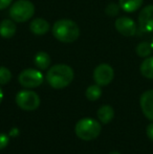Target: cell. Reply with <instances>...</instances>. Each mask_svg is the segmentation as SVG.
<instances>
[{
	"mask_svg": "<svg viewBox=\"0 0 153 154\" xmlns=\"http://www.w3.org/2000/svg\"><path fill=\"white\" fill-rule=\"evenodd\" d=\"M75 78L74 69L66 64H57L49 68L46 81L55 89H63L72 84Z\"/></svg>",
	"mask_w": 153,
	"mask_h": 154,
	"instance_id": "6da1fadb",
	"label": "cell"
},
{
	"mask_svg": "<svg viewBox=\"0 0 153 154\" xmlns=\"http://www.w3.org/2000/svg\"><path fill=\"white\" fill-rule=\"evenodd\" d=\"M53 35L58 41L72 43L79 38L80 29L75 21L69 19H60L53 25Z\"/></svg>",
	"mask_w": 153,
	"mask_h": 154,
	"instance_id": "7a4b0ae2",
	"label": "cell"
},
{
	"mask_svg": "<svg viewBox=\"0 0 153 154\" xmlns=\"http://www.w3.org/2000/svg\"><path fill=\"white\" fill-rule=\"evenodd\" d=\"M101 124L91 118H84L75 126V132L79 138L83 140H92L101 133Z\"/></svg>",
	"mask_w": 153,
	"mask_h": 154,
	"instance_id": "3957f363",
	"label": "cell"
},
{
	"mask_svg": "<svg viewBox=\"0 0 153 154\" xmlns=\"http://www.w3.org/2000/svg\"><path fill=\"white\" fill-rule=\"evenodd\" d=\"M35 14V5L29 0H17L10 8V17L15 22H26Z\"/></svg>",
	"mask_w": 153,
	"mask_h": 154,
	"instance_id": "277c9868",
	"label": "cell"
},
{
	"mask_svg": "<svg viewBox=\"0 0 153 154\" xmlns=\"http://www.w3.org/2000/svg\"><path fill=\"white\" fill-rule=\"evenodd\" d=\"M16 104L19 108L25 111H33L40 106V97L33 90H21L16 94L15 97Z\"/></svg>",
	"mask_w": 153,
	"mask_h": 154,
	"instance_id": "5b68a950",
	"label": "cell"
},
{
	"mask_svg": "<svg viewBox=\"0 0 153 154\" xmlns=\"http://www.w3.org/2000/svg\"><path fill=\"white\" fill-rule=\"evenodd\" d=\"M43 75L40 70L34 68H26L20 72L18 81L24 88H36L43 83Z\"/></svg>",
	"mask_w": 153,
	"mask_h": 154,
	"instance_id": "8992f818",
	"label": "cell"
},
{
	"mask_svg": "<svg viewBox=\"0 0 153 154\" xmlns=\"http://www.w3.org/2000/svg\"><path fill=\"white\" fill-rule=\"evenodd\" d=\"M115 78V70L109 64L103 63L94 68L93 80L100 86H107L112 82Z\"/></svg>",
	"mask_w": 153,
	"mask_h": 154,
	"instance_id": "52a82bcc",
	"label": "cell"
},
{
	"mask_svg": "<svg viewBox=\"0 0 153 154\" xmlns=\"http://www.w3.org/2000/svg\"><path fill=\"white\" fill-rule=\"evenodd\" d=\"M115 29L125 37H132L136 34V24L129 17H121L115 22Z\"/></svg>",
	"mask_w": 153,
	"mask_h": 154,
	"instance_id": "ba28073f",
	"label": "cell"
},
{
	"mask_svg": "<svg viewBox=\"0 0 153 154\" xmlns=\"http://www.w3.org/2000/svg\"><path fill=\"white\" fill-rule=\"evenodd\" d=\"M139 29L145 32H153V5H147L139 14Z\"/></svg>",
	"mask_w": 153,
	"mask_h": 154,
	"instance_id": "9c48e42d",
	"label": "cell"
},
{
	"mask_svg": "<svg viewBox=\"0 0 153 154\" xmlns=\"http://www.w3.org/2000/svg\"><path fill=\"white\" fill-rule=\"evenodd\" d=\"M139 105L144 116L153 122V89L147 90L141 95Z\"/></svg>",
	"mask_w": 153,
	"mask_h": 154,
	"instance_id": "30bf717a",
	"label": "cell"
},
{
	"mask_svg": "<svg viewBox=\"0 0 153 154\" xmlns=\"http://www.w3.org/2000/svg\"><path fill=\"white\" fill-rule=\"evenodd\" d=\"M50 29L49 22L43 18H36L29 24V29L36 36H43L47 34V32Z\"/></svg>",
	"mask_w": 153,
	"mask_h": 154,
	"instance_id": "8fae6325",
	"label": "cell"
},
{
	"mask_svg": "<svg viewBox=\"0 0 153 154\" xmlns=\"http://www.w3.org/2000/svg\"><path fill=\"white\" fill-rule=\"evenodd\" d=\"M17 27L15 24V21L11 20V19H4L0 22V36L2 38L10 39L12 37H14V35L16 34Z\"/></svg>",
	"mask_w": 153,
	"mask_h": 154,
	"instance_id": "7c38bea8",
	"label": "cell"
},
{
	"mask_svg": "<svg viewBox=\"0 0 153 154\" xmlns=\"http://www.w3.org/2000/svg\"><path fill=\"white\" fill-rule=\"evenodd\" d=\"M98 118L102 124H108L115 118V110L110 105H103L98 109Z\"/></svg>",
	"mask_w": 153,
	"mask_h": 154,
	"instance_id": "4fadbf2b",
	"label": "cell"
},
{
	"mask_svg": "<svg viewBox=\"0 0 153 154\" xmlns=\"http://www.w3.org/2000/svg\"><path fill=\"white\" fill-rule=\"evenodd\" d=\"M34 63L37 66V68L41 69V70H45L50 65V57L45 51H39L34 58Z\"/></svg>",
	"mask_w": 153,
	"mask_h": 154,
	"instance_id": "5bb4252c",
	"label": "cell"
},
{
	"mask_svg": "<svg viewBox=\"0 0 153 154\" xmlns=\"http://www.w3.org/2000/svg\"><path fill=\"white\" fill-rule=\"evenodd\" d=\"M143 1L144 0H118V5L126 13H133L141 8Z\"/></svg>",
	"mask_w": 153,
	"mask_h": 154,
	"instance_id": "9a60e30c",
	"label": "cell"
},
{
	"mask_svg": "<svg viewBox=\"0 0 153 154\" xmlns=\"http://www.w3.org/2000/svg\"><path fill=\"white\" fill-rule=\"evenodd\" d=\"M141 73L147 79L153 80V57L146 58L139 67Z\"/></svg>",
	"mask_w": 153,
	"mask_h": 154,
	"instance_id": "2e32d148",
	"label": "cell"
},
{
	"mask_svg": "<svg viewBox=\"0 0 153 154\" xmlns=\"http://www.w3.org/2000/svg\"><path fill=\"white\" fill-rule=\"evenodd\" d=\"M86 97H87V100H89V101H96V100H99L101 97V95H102V89H101V86L98 85V84H96V85H90L87 87V89H86Z\"/></svg>",
	"mask_w": 153,
	"mask_h": 154,
	"instance_id": "e0dca14e",
	"label": "cell"
},
{
	"mask_svg": "<svg viewBox=\"0 0 153 154\" xmlns=\"http://www.w3.org/2000/svg\"><path fill=\"white\" fill-rule=\"evenodd\" d=\"M152 46H151V43H148V42H141L139 45L136 46L135 48V51H136L137 56L142 58H147L150 56V54L152 53Z\"/></svg>",
	"mask_w": 153,
	"mask_h": 154,
	"instance_id": "ac0fdd59",
	"label": "cell"
},
{
	"mask_svg": "<svg viewBox=\"0 0 153 154\" xmlns=\"http://www.w3.org/2000/svg\"><path fill=\"white\" fill-rule=\"evenodd\" d=\"M12 80V72L8 68L0 66V85H5Z\"/></svg>",
	"mask_w": 153,
	"mask_h": 154,
	"instance_id": "d6986e66",
	"label": "cell"
},
{
	"mask_svg": "<svg viewBox=\"0 0 153 154\" xmlns=\"http://www.w3.org/2000/svg\"><path fill=\"white\" fill-rule=\"evenodd\" d=\"M118 11H120V5L115 3H110L106 6V10H105V13H106L108 16L115 17L118 14Z\"/></svg>",
	"mask_w": 153,
	"mask_h": 154,
	"instance_id": "ffe728a7",
	"label": "cell"
},
{
	"mask_svg": "<svg viewBox=\"0 0 153 154\" xmlns=\"http://www.w3.org/2000/svg\"><path fill=\"white\" fill-rule=\"evenodd\" d=\"M10 143V138L6 134L4 133H0V150L4 149Z\"/></svg>",
	"mask_w": 153,
	"mask_h": 154,
	"instance_id": "44dd1931",
	"label": "cell"
},
{
	"mask_svg": "<svg viewBox=\"0 0 153 154\" xmlns=\"http://www.w3.org/2000/svg\"><path fill=\"white\" fill-rule=\"evenodd\" d=\"M13 0H0V10H5L12 4Z\"/></svg>",
	"mask_w": 153,
	"mask_h": 154,
	"instance_id": "7402d4cb",
	"label": "cell"
},
{
	"mask_svg": "<svg viewBox=\"0 0 153 154\" xmlns=\"http://www.w3.org/2000/svg\"><path fill=\"white\" fill-rule=\"evenodd\" d=\"M146 133H147V136L150 138V140L153 142V123L149 124L147 126V130H146Z\"/></svg>",
	"mask_w": 153,
	"mask_h": 154,
	"instance_id": "603a6c76",
	"label": "cell"
},
{
	"mask_svg": "<svg viewBox=\"0 0 153 154\" xmlns=\"http://www.w3.org/2000/svg\"><path fill=\"white\" fill-rule=\"evenodd\" d=\"M2 100H3V91H2L1 87H0V104H1Z\"/></svg>",
	"mask_w": 153,
	"mask_h": 154,
	"instance_id": "cb8c5ba5",
	"label": "cell"
},
{
	"mask_svg": "<svg viewBox=\"0 0 153 154\" xmlns=\"http://www.w3.org/2000/svg\"><path fill=\"white\" fill-rule=\"evenodd\" d=\"M109 154H121L120 152H118V151H111Z\"/></svg>",
	"mask_w": 153,
	"mask_h": 154,
	"instance_id": "d4e9b609",
	"label": "cell"
},
{
	"mask_svg": "<svg viewBox=\"0 0 153 154\" xmlns=\"http://www.w3.org/2000/svg\"><path fill=\"white\" fill-rule=\"evenodd\" d=\"M151 46H152V49H153V37H152V40H151Z\"/></svg>",
	"mask_w": 153,
	"mask_h": 154,
	"instance_id": "484cf974",
	"label": "cell"
}]
</instances>
